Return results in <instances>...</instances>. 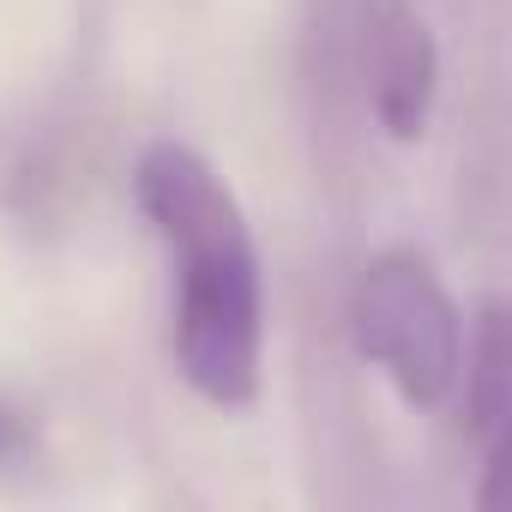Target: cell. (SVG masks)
Returning a JSON list of instances; mask_svg holds the SVG:
<instances>
[{
    "label": "cell",
    "instance_id": "cell-3",
    "mask_svg": "<svg viewBox=\"0 0 512 512\" xmlns=\"http://www.w3.org/2000/svg\"><path fill=\"white\" fill-rule=\"evenodd\" d=\"M368 91H374V115L392 139H422L428 133L434 91H440V55H434V37H428L422 13H410L404 0H386L374 13Z\"/></svg>",
    "mask_w": 512,
    "mask_h": 512
},
{
    "label": "cell",
    "instance_id": "cell-2",
    "mask_svg": "<svg viewBox=\"0 0 512 512\" xmlns=\"http://www.w3.org/2000/svg\"><path fill=\"white\" fill-rule=\"evenodd\" d=\"M356 350L404 392V404L434 410L458 392L464 374V320L446 284L416 253H380L362 266L350 296Z\"/></svg>",
    "mask_w": 512,
    "mask_h": 512
},
{
    "label": "cell",
    "instance_id": "cell-1",
    "mask_svg": "<svg viewBox=\"0 0 512 512\" xmlns=\"http://www.w3.org/2000/svg\"><path fill=\"white\" fill-rule=\"evenodd\" d=\"M133 193L175 253V362L199 398L241 410L260 392L266 356V284L247 217L223 175L181 139L145 145Z\"/></svg>",
    "mask_w": 512,
    "mask_h": 512
},
{
    "label": "cell",
    "instance_id": "cell-5",
    "mask_svg": "<svg viewBox=\"0 0 512 512\" xmlns=\"http://www.w3.org/2000/svg\"><path fill=\"white\" fill-rule=\"evenodd\" d=\"M0 440H7V416H0Z\"/></svg>",
    "mask_w": 512,
    "mask_h": 512
},
{
    "label": "cell",
    "instance_id": "cell-4",
    "mask_svg": "<svg viewBox=\"0 0 512 512\" xmlns=\"http://www.w3.org/2000/svg\"><path fill=\"white\" fill-rule=\"evenodd\" d=\"M458 386H464V410H470L476 440L494 452L500 428H506V314H500V302H488L476 320V338H464Z\"/></svg>",
    "mask_w": 512,
    "mask_h": 512
}]
</instances>
